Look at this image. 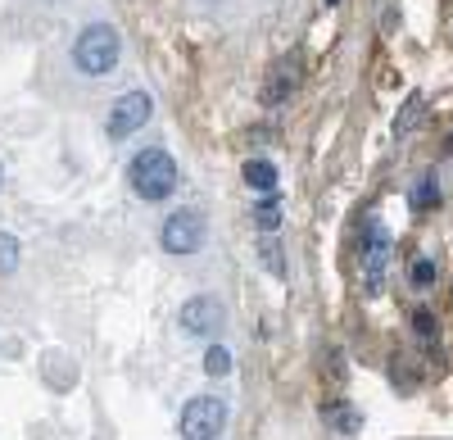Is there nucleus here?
Wrapping results in <instances>:
<instances>
[{"instance_id": "obj_1", "label": "nucleus", "mask_w": 453, "mask_h": 440, "mask_svg": "<svg viewBox=\"0 0 453 440\" xmlns=\"http://www.w3.org/2000/svg\"><path fill=\"white\" fill-rule=\"evenodd\" d=\"M127 181L141 200H168L177 191V159L168 151H141L127 164Z\"/></svg>"}, {"instance_id": "obj_12", "label": "nucleus", "mask_w": 453, "mask_h": 440, "mask_svg": "<svg viewBox=\"0 0 453 440\" xmlns=\"http://www.w3.org/2000/svg\"><path fill=\"white\" fill-rule=\"evenodd\" d=\"M418 123H422V96H408V104H403V119H395V132H399V136H408Z\"/></svg>"}, {"instance_id": "obj_5", "label": "nucleus", "mask_w": 453, "mask_h": 440, "mask_svg": "<svg viewBox=\"0 0 453 440\" xmlns=\"http://www.w3.org/2000/svg\"><path fill=\"white\" fill-rule=\"evenodd\" d=\"M200 245H204V213H196V209L168 213V223H164V250L168 254H196Z\"/></svg>"}, {"instance_id": "obj_16", "label": "nucleus", "mask_w": 453, "mask_h": 440, "mask_svg": "<svg viewBox=\"0 0 453 440\" xmlns=\"http://www.w3.org/2000/svg\"><path fill=\"white\" fill-rule=\"evenodd\" d=\"M258 254H263V264H268V268H273V273H277V277H281V273H286V264H281V250H277V241H268V245H263V250H258Z\"/></svg>"}, {"instance_id": "obj_10", "label": "nucleus", "mask_w": 453, "mask_h": 440, "mask_svg": "<svg viewBox=\"0 0 453 440\" xmlns=\"http://www.w3.org/2000/svg\"><path fill=\"white\" fill-rule=\"evenodd\" d=\"M435 205H440V181L422 177L418 187H412V209H435Z\"/></svg>"}, {"instance_id": "obj_4", "label": "nucleus", "mask_w": 453, "mask_h": 440, "mask_svg": "<svg viewBox=\"0 0 453 440\" xmlns=\"http://www.w3.org/2000/svg\"><path fill=\"white\" fill-rule=\"evenodd\" d=\"M358 268H363V286H367V296H381V290H386V273H390V232H386L381 223H376V218L367 223Z\"/></svg>"}, {"instance_id": "obj_18", "label": "nucleus", "mask_w": 453, "mask_h": 440, "mask_svg": "<svg viewBox=\"0 0 453 440\" xmlns=\"http://www.w3.org/2000/svg\"><path fill=\"white\" fill-rule=\"evenodd\" d=\"M412 322H418V332H422V336H431V332H435V322H431V313H426V309L412 313Z\"/></svg>"}, {"instance_id": "obj_8", "label": "nucleus", "mask_w": 453, "mask_h": 440, "mask_svg": "<svg viewBox=\"0 0 453 440\" xmlns=\"http://www.w3.org/2000/svg\"><path fill=\"white\" fill-rule=\"evenodd\" d=\"M245 181H250L258 196H277V168L268 159H250L245 164Z\"/></svg>"}, {"instance_id": "obj_7", "label": "nucleus", "mask_w": 453, "mask_h": 440, "mask_svg": "<svg viewBox=\"0 0 453 440\" xmlns=\"http://www.w3.org/2000/svg\"><path fill=\"white\" fill-rule=\"evenodd\" d=\"M150 109H155V100H150L145 91H127L119 104L109 109V136H113V141H123V136H132L136 127H145Z\"/></svg>"}, {"instance_id": "obj_17", "label": "nucleus", "mask_w": 453, "mask_h": 440, "mask_svg": "<svg viewBox=\"0 0 453 440\" xmlns=\"http://www.w3.org/2000/svg\"><path fill=\"white\" fill-rule=\"evenodd\" d=\"M331 418H335V427H340V431H354V427H358V418H354L349 409H335Z\"/></svg>"}, {"instance_id": "obj_11", "label": "nucleus", "mask_w": 453, "mask_h": 440, "mask_svg": "<svg viewBox=\"0 0 453 440\" xmlns=\"http://www.w3.org/2000/svg\"><path fill=\"white\" fill-rule=\"evenodd\" d=\"M254 223H258V232H277V223H281V209H277V196H268L258 209H254Z\"/></svg>"}, {"instance_id": "obj_15", "label": "nucleus", "mask_w": 453, "mask_h": 440, "mask_svg": "<svg viewBox=\"0 0 453 440\" xmlns=\"http://www.w3.org/2000/svg\"><path fill=\"white\" fill-rule=\"evenodd\" d=\"M408 282L412 286H431L435 282V259H418V264L408 268Z\"/></svg>"}, {"instance_id": "obj_19", "label": "nucleus", "mask_w": 453, "mask_h": 440, "mask_svg": "<svg viewBox=\"0 0 453 440\" xmlns=\"http://www.w3.org/2000/svg\"><path fill=\"white\" fill-rule=\"evenodd\" d=\"M326 5H335V0H326Z\"/></svg>"}, {"instance_id": "obj_3", "label": "nucleus", "mask_w": 453, "mask_h": 440, "mask_svg": "<svg viewBox=\"0 0 453 440\" xmlns=\"http://www.w3.org/2000/svg\"><path fill=\"white\" fill-rule=\"evenodd\" d=\"M181 440H218L226 427V399L218 395H196L191 405L181 409Z\"/></svg>"}, {"instance_id": "obj_14", "label": "nucleus", "mask_w": 453, "mask_h": 440, "mask_svg": "<svg viewBox=\"0 0 453 440\" xmlns=\"http://www.w3.org/2000/svg\"><path fill=\"white\" fill-rule=\"evenodd\" d=\"M14 264H19V241L0 232V273H14Z\"/></svg>"}, {"instance_id": "obj_6", "label": "nucleus", "mask_w": 453, "mask_h": 440, "mask_svg": "<svg viewBox=\"0 0 453 440\" xmlns=\"http://www.w3.org/2000/svg\"><path fill=\"white\" fill-rule=\"evenodd\" d=\"M226 322V309L213 300V296H196V300H186L181 313H177V327L186 336H213L218 327Z\"/></svg>"}, {"instance_id": "obj_13", "label": "nucleus", "mask_w": 453, "mask_h": 440, "mask_svg": "<svg viewBox=\"0 0 453 440\" xmlns=\"http://www.w3.org/2000/svg\"><path fill=\"white\" fill-rule=\"evenodd\" d=\"M204 373H209V377H226V373H232V354H226L222 345H213V350L204 354Z\"/></svg>"}, {"instance_id": "obj_20", "label": "nucleus", "mask_w": 453, "mask_h": 440, "mask_svg": "<svg viewBox=\"0 0 453 440\" xmlns=\"http://www.w3.org/2000/svg\"><path fill=\"white\" fill-rule=\"evenodd\" d=\"M0 177H5V168H0Z\"/></svg>"}, {"instance_id": "obj_9", "label": "nucleus", "mask_w": 453, "mask_h": 440, "mask_svg": "<svg viewBox=\"0 0 453 440\" xmlns=\"http://www.w3.org/2000/svg\"><path fill=\"white\" fill-rule=\"evenodd\" d=\"M290 87H295V64H281V68H277V78H273V87L263 91V100H268V104H281Z\"/></svg>"}, {"instance_id": "obj_2", "label": "nucleus", "mask_w": 453, "mask_h": 440, "mask_svg": "<svg viewBox=\"0 0 453 440\" xmlns=\"http://www.w3.org/2000/svg\"><path fill=\"white\" fill-rule=\"evenodd\" d=\"M119 55H123V42H119V32H113L109 23H91L78 36V46H73V59H78V68L87 73V78H104V73H113Z\"/></svg>"}]
</instances>
